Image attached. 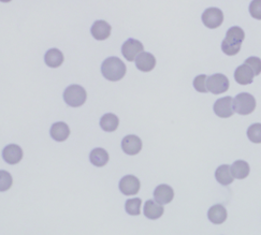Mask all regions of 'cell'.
<instances>
[{
	"mask_svg": "<svg viewBox=\"0 0 261 235\" xmlns=\"http://www.w3.org/2000/svg\"><path fill=\"white\" fill-rule=\"evenodd\" d=\"M244 39L245 34L242 28L239 26L231 27L227 32L226 38L222 42L223 52L228 56L237 55L240 52L241 45H242Z\"/></svg>",
	"mask_w": 261,
	"mask_h": 235,
	"instance_id": "1",
	"label": "cell"
},
{
	"mask_svg": "<svg viewBox=\"0 0 261 235\" xmlns=\"http://www.w3.org/2000/svg\"><path fill=\"white\" fill-rule=\"evenodd\" d=\"M127 72V68L124 61L118 57H109L107 58L101 66L102 75L111 82H117L122 80Z\"/></svg>",
	"mask_w": 261,
	"mask_h": 235,
	"instance_id": "2",
	"label": "cell"
},
{
	"mask_svg": "<svg viewBox=\"0 0 261 235\" xmlns=\"http://www.w3.org/2000/svg\"><path fill=\"white\" fill-rule=\"evenodd\" d=\"M87 93L84 87L80 85H70L65 89L64 100L69 107L79 108L85 103Z\"/></svg>",
	"mask_w": 261,
	"mask_h": 235,
	"instance_id": "3",
	"label": "cell"
},
{
	"mask_svg": "<svg viewBox=\"0 0 261 235\" xmlns=\"http://www.w3.org/2000/svg\"><path fill=\"white\" fill-rule=\"evenodd\" d=\"M234 111L240 115H248L256 109V99L247 93L239 94L234 98Z\"/></svg>",
	"mask_w": 261,
	"mask_h": 235,
	"instance_id": "4",
	"label": "cell"
},
{
	"mask_svg": "<svg viewBox=\"0 0 261 235\" xmlns=\"http://www.w3.org/2000/svg\"><path fill=\"white\" fill-rule=\"evenodd\" d=\"M207 89L214 95L224 94L229 89V80L222 73H216L207 77Z\"/></svg>",
	"mask_w": 261,
	"mask_h": 235,
	"instance_id": "5",
	"label": "cell"
},
{
	"mask_svg": "<svg viewBox=\"0 0 261 235\" xmlns=\"http://www.w3.org/2000/svg\"><path fill=\"white\" fill-rule=\"evenodd\" d=\"M202 22L210 29L218 28L224 22V13L218 8H208L202 14Z\"/></svg>",
	"mask_w": 261,
	"mask_h": 235,
	"instance_id": "6",
	"label": "cell"
},
{
	"mask_svg": "<svg viewBox=\"0 0 261 235\" xmlns=\"http://www.w3.org/2000/svg\"><path fill=\"white\" fill-rule=\"evenodd\" d=\"M234 99L225 97L218 99L214 105V113L220 118H229L234 114Z\"/></svg>",
	"mask_w": 261,
	"mask_h": 235,
	"instance_id": "7",
	"label": "cell"
},
{
	"mask_svg": "<svg viewBox=\"0 0 261 235\" xmlns=\"http://www.w3.org/2000/svg\"><path fill=\"white\" fill-rule=\"evenodd\" d=\"M144 45L136 39H128L122 46V54L128 61H136L137 57L143 52Z\"/></svg>",
	"mask_w": 261,
	"mask_h": 235,
	"instance_id": "8",
	"label": "cell"
},
{
	"mask_svg": "<svg viewBox=\"0 0 261 235\" xmlns=\"http://www.w3.org/2000/svg\"><path fill=\"white\" fill-rule=\"evenodd\" d=\"M141 184L138 177L134 175H127L119 181V190L125 196H135L139 193Z\"/></svg>",
	"mask_w": 261,
	"mask_h": 235,
	"instance_id": "9",
	"label": "cell"
},
{
	"mask_svg": "<svg viewBox=\"0 0 261 235\" xmlns=\"http://www.w3.org/2000/svg\"><path fill=\"white\" fill-rule=\"evenodd\" d=\"M122 149L129 156L138 155L142 149V141L137 136H127L122 141Z\"/></svg>",
	"mask_w": 261,
	"mask_h": 235,
	"instance_id": "10",
	"label": "cell"
},
{
	"mask_svg": "<svg viewBox=\"0 0 261 235\" xmlns=\"http://www.w3.org/2000/svg\"><path fill=\"white\" fill-rule=\"evenodd\" d=\"M3 158L8 165H17L23 159V150L16 144H10L3 150Z\"/></svg>",
	"mask_w": 261,
	"mask_h": 235,
	"instance_id": "11",
	"label": "cell"
},
{
	"mask_svg": "<svg viewBox=\"0 0 261 235\" xmlns=\"http://www.w3.org/2000/svg\"><path fill=\"white\" fill-rule=\"evenodd\" d=\"M255 76L256 75L254 73L253 69L246 64L238 67L237 70H236V72H234V80L237 81V83H239L240 85L252 84Z\"/></svg>",
	"mask_w": 261,
	"mask_h": 235,
	"instance_id": "12",
	"label": "cell"
},
{
	"mask_svg": "<svg viewBox=\"0 0 261 235\" xmlns=\"http://www.w3.org/2000/svg\"><path fill=\"white\" fill-rule=\"evenodd\" d=\"M144 216L148 219L156 220L164 215L165 207L156 200H148L144 204Z\"/></svg>",
	"mask_w": 261,
	"mask_h": 235,
	"instance_id": "13",
	"label": "cell"
},
{
	"mask_svg": "<svg viewBox=\"0 0 261 235\" xmlns=\"http://www.w3.org/2000/svg\"><path fill=\"white\" fill-rule=\"evenodd\" d=\"M90 33L96 40L103 41L111 35V26L106 20H96L90 28Z\"/></svg>",
	"mask_w": 261,
	"mask_h": 235,
	"instance_id": "14",
	"label": "cell"
},
{
	"mask_svg": "<svg viewBox=\"0 0 261 235\" xmlns=\"http://www.w3.org/2000/svg\"><path fill=\"white\" fill-rule=\"evenodd\" d=\"M136 66L142 72H149L156 67V58L153 54L142 52L136 59Z\"/></svg>",
	"mask_w": 261,
	"mask_h": 235,
	"instance_id": "15",
	"label": "cell"
},
{
	"mask_svg": "<svg viewBox=\"0 0 261 235\" xmlns=\"http://www.w3.org/2000/svg\"><path fill=\"white\" fill-rule=\"evenodd\" d=\"M154 199L160 204H169L174 199V191L168 185H159L154 191Z\"/></svg>",
	"mask_w": 261,
	"mask_h": 235,
	"instance_id": "16",
	"label": "cell"
},
{
	"mask_svg": "<svg viewBox=\"0 0 261 235\" xmlns=\"http://www.w3.org/2000/svg\"><path fill=\"white\" fill-rule=\"evenodd\" d=\"M52 139H54L57 142H64L66 141L70 136V128L64 121H58L51 127L49 130Z\"/></svg>",
	"mask_w": 261,
	"mask_h": 235,
	"instance_id": "17",
	"label": "cell"
},
{
	"mask_svg": "<svg viewBox=\"0 0 261 235\" xmlns=\"http://www.w3.org/2000/svg\"><path fill=\"white\" fill-rule=\"evenodd\" d=\"M227 210L223 206L216 204V205L212 206L207 212V218L208 220L214 224H222L227 220Z\"/></svg>",
	"mask_w": 261,
	"mask_h": 235,
	"instance_id": "18",
	"label": "cell"
},
{
	"mask_svg": "<svg viewBox=\"0 0 261 235\" xmlns=\"http://www.w3.org/2000/svg\"><path fill=\"white\" fill-rule=\"evenodd\" d=\"M215 178L223 186H228L230 184H232L234 176L232 175L231 167L228 165H222L218 167L215 172Z\"/></svg>",
	"mask_w": 261,
	"mask_h": 235,
	"instance_id": "19",
	"label": "cell"
},
{
	"mask_svg": "<svg viewBox=\"0 0 261 235\" xmlns=\"http://www.w3.org/2000/svg\"><path fill=\"white\" fill-rule=\"evenodd\" d=\"M64 54L58 48H51L45 53L44 61L49 68H58L64 63Z\"/></svg>",
	"mask_w": 261,
	"mask_h": 235,
	"instance_id": "20",
	"label": "cell"
},
{
	"mask_svg": "<svg viewBox=\"0 0 261 235\" xmlns=\"http://www.w3.org/2000/svg\"><path fill=\"white\" fill-rule=\"evenodd\" d=\"M89 160H90V162H92V165H94L95 167L101 168V167H105L108 163L109 154L106 149L98 147V148H95L90 151Z\"/></svg>",
	"mask_w": 261,
	"mask_h": 235,
	"instance_id": "21",
	"label": "cell"
},
{
	"mask_svg": "<svg viewBox=\"0 0 261 235\" xmlns=\"http://www.w3.org/2000/svg\"><path fill=\"white\" fill-rule=\"evenodd\" d=\"M231 172L234 178L244 179L249 175L250 168L249 165L244 160H238L231 166Z\"/></svg>",
	"mask_w": 261,
	"mask_h": 235,
	"instance_id": "22",
	"label": "cell"
},
{
	"mask_svg": "<svg viewBox=\"0 0 261 235\" xmlns=\"http://www.w3.org/2000/svg\"><path fill=\"white\" fill-rule=\"evenodd\" d=\"M118 125H119L118 117L112 113L105 114L101 117V119H100V127L107 132L115 131L118 128Z\"/></svg>",
	"mask_w": 261,
	"mask_h": 235,
	"instance_id": "23",
	"label": "cell"
},
{
	"mask_svg": "<svg viewBox=\"0 0 261 235\" xmlns=\"http://www.w3.org/2000/svg\"><path fill=\"white\" fill-rule=\"evenodd\" d=\"M142 200L140 198L129 199L125 203V211L127 214L132 216H139L141 214Z\"/></svg>",
	"mask_w": 261,
	"mask_h": 235,
	"instance_id": "24",
	"label": "cell"
},
{
	"mask_svg": "<svg viewBox=\"0 0 261 235\" xmlns=\"http://www.w3.org/2000/svg\"><path fill=\"white\" fill-rule=\"evenodd\" d=\"M247 138L250 142L255 144H260L261 143V124L256 122V124L250 126L247 129Z\"/></svg>",
	"mask_w": 261,
	"mask_h": 235,
	"instance_id": "25",
	"label": "cell"
},
{
	"mask_svg": "<svg viewBox=\"0 0 261 235\" xmlns=\"http://www.w3.org/2000/svg\"><path fill=\"white\" fill-rule=\"evenodd\" d=\"M12 176L7 171H0V191H7L12 186Z\"/></svg>",
	"mask_w": 261,
	"mask_h": 235,
	"instance_id": "26",
	"label": "cell"
},
{
	"mask_svg": "<svg viewBox=\"0 0 261 235\" xmlns=\"http://www.w3.org/2000/svg\"><path fill=\"white\" fill-rule=\"evenodd\" d=\"M207 77L205 74H201V75H198L195 80H194V87L197 91L199 93H207L208 89H207V85H206V82H207Z\"/></svg>",
	"mask_w": 261,
	"mask_h": 235,
	"instance_id": "27",
	"label": "cell"
},
{
	"mask_svg": "<svg viewBox=\"0 0 261 235\" xmlns=\"http://www.w3.org/2000/svg\"><path fill=\"white\" fill-rule=\"evenodd\" d=\"M246 65H248L250 68L253 69L255 75H259L261 73V59L258 58V57H249L245 60Z\"/></svg>",
	"mask_w": 261,
	"mask_h": 235,
	"instance_id": "28",
	"label": "cell"
},
{
	"mask_svg": "<svg viewBox=\"0 0 261 235\" xmlns=\"http://www.w3.org/2000/svg\"><path fill=\"white\" fill-rule=\"evenodd\" d=\"M249 13L254 18L261 20V0H253L250 3Z\"/></svg>",
	"mask_w": 261,
	"mask_h": 235,
	"instance_id": "29",
	"label": "cell"
},
{
	"mask_svg": "<svg viewBox=\"0 0 261 235\" xmlns=\"http://www.w3.org/2000/svg\"><path fill=\"white\" fill-rule=\"evenodd\" d=\"M11 0H2V3H10Z\"/></svg>",
	"mask_w": 261,
	"mask_h": 235,
	"instance_id": "30",
	"label": "cell"
}]
</instances>
